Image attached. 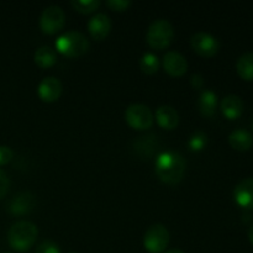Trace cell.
<instances>
[{"mask_svg":"<svg viewBox=\"0 0 253 253\" xmlns=\"http://www.w3.org/2000/svg\"><path fill=\"white\" fill-rule=\"evenodd\" d=\"M125 120L133 130H148L153 124V114L143 104H132L125 110Z\"/></svg>","mask_w":253,"mask_h":253,"instance_id":"5","label":"cell"},{"mask_svg":"<svg viewBox=\"0 0 253 253\" xmlns=\"http://www.w3.org/2000/svg\"><path fill=\"white\" fill-rule=\"evenodd\" d=\"M89 41L82 32L67 31L57 37L56 49L62 56L68 58H78L88 52Z\"/></svg>","mask_w":253,"mask_h":253,"instance_id":"3","label":"cell"},{"mask_svg":"<svg viewBox=\"0 0 253 253\" xmlns=\"http://www.w3.org/2000/svg\"><path fill=\"white\" fill-rule=\"evenodd\" d=\"M35 204H36L35 195L30 192H22L10 200L7 204V210L11 215L21 216V215L30 214L35 208Z\"/></svg>","mask_w":253,"mask_h":253,"instance_id":"11","label":"cell"},{"mask_svg":"<svg viewBox=\"0 0 253 253\" xmlns=\"http://www.w3.org/2000/svg\"><path fill=\"white\" fill-rule=\"evenodd\" d=\"M9 187H10V180L9 178H7L6 173H5L4 170L0 169V199L6 195L7 190H9Z\"/></svg>","mask_w":253,"mask_h":253,"instance_id":"26","label":"cell"},{"mask_svg":"<svg viewBox=\"0 0 253 253\" xmlns=\"http://www.w3.org/2000/svg\"><path fill=\"white\" fill-rule=\"evenodd\" d=\"M89 34L94 40L101 41L105 39L111 30L110 17L105 14H96L88 21Z\"/></svg>","mask_w":253,"mask_h":253,"instance_id":"12","label":"cell"},{"mask_svg":"<svg viewBox=\"0 0 253 253\" xmlns=\"http://www.w3.org/2000/svg\"><path fill=\"white\" fill-rule=\"evenodd\" d=\"M234 199L240 207L253 209V178H246L235 187Z\"/></svg>","mask_w":253,"mask_h":253,"instance_id":"13","label":"cell"},{"mask_svg":"<svg viewBox=\"0 0 253 253\" xmlns=\"http://www.w3.org/2000/svg\"><path fill=\"white\" fill-rule=\"evenodd\" d=\"M140 67L143 73L155 74L160 69V59H158V57L155 53L147 52V53H145L141 57Z\"/></svg>","mask_w":253,"mask_h":253,"instance_id":"20","label":"cell"},{"mask_svg":"<svg viewBox=\"0 0 253 253\" xmlns=\"http://www.w3.org/2000/svg\"><path fill=\"white\" fill-rule=\"evenodd\" d=\"M162 66L165 72L172 77H182L188 71V62L179 52L169 51L163 56Z\"/></svg>","mask_w":253,"mask_h":253,"instance_id":"10","label":"cell"},{"mask_svg":"<svg viewBox=\"0 0 253 253\" xmlns=\"http://www.w3.org/2000/svg\"><path fill=\"white\" fill-rule=\"evenodd\" d=\"M68 253H78V252H74V251H71V252H68Z\"/></svg>","mask_w":253,"mask_h":253,"instance_id":"30","label":"cell"},{"mask_svg":"<svg viewBox=\"0 0 253 253\" xmlns=\"http://www.w3.org/2000/svg\"><path fill=\"white\" fill-rule=\"evenodd\" d=\"M174 39V27L168 20L160 19L150 25L146 35L148 46L153 49H165L170 46Z\"/></svg>","mask_w":253,"mask_h":253,"instance_id":"4","label":"cell"},{"mask_svg":"<svg viewBox=\"0 0 253 253\" xmlns=\"http://www.w3.org/2000/svg\"><path fill=\"white\" fill-rule=\"evenodd\" d=\"M66 24V14L62 7L51 5L46 7L40 17V29L43 34L54 35L61 31Z\"/></svg>","mask_w":253,"mask_h":253,"instance_id":"7","label":"cell"},{"mask_svg":"<svg viewBox=\"0 0 253 253\" xmlns=\"http://www.w3.org/2000/svg\"><path fill=\"white\" fill-rule=\"evenodd\" d=\"M14 157V152L7 146H0V165H6Z\"/></svg>","mask_w":253,"mask_h":253,"instance_id":"25","label":"cell"},{"mask_svg":"<svg viewBox=\"0 0 253 253\" xmlns=\"http://www.w3.org/2000/svg\"><path fill=\"white\" fill-rule=\"evenodd\" d=\"M217 108V95L212 90L202 91L199 98V110L202 115L211 118L215 115Z\"/></svg>","mask_w":253,"mask_h":253,"instance_id":"16","label":"cell"},{"mask_svg":"<svg viewBox=\"0 0 253 253\" xmlns=\"http://www.w3.org/2000/svg\"><path fill=\"white\" fill-rule=\"evenodd\" d=\"M192 85L194 89H202L204 85V79L199 73H195L192 76Z\"/></svg>","mask_w":253,"mask_h":253,"instance_id":"27","label":"cell"},{"mask_svg":"<svg viewBox=\"0 0 253 253\" xmlns=\"http://www.w3.org/2000/svg\"><path fill=\"white\" fill-rule=\"evenodd\" d=\"M34 61L40 68H51L57 62V54L51 47L42 46L35 51Z\"/></svg>","mask_w":253,"mask_h":253,"instance_id":"18","label":"cell"},{"mask_svg":"<svg viewBox=\"0 0 253 253\" xmlns=\"http://www.w3.org/2000/svg\"><path fill=\"white\" fill-rule=\"evenodd\" d=\"M229 143L237 151H247L252 147L253 138L251 133L246 130H235L230 133Z\"/></svg>","mask_w":253,"mask_h":253,"instance_id":"17","label":"cell"},{"mask_svg":"<svg viewBox=\"0 0 253 253\" xmlns=\"http://www.w3.org/2000/svg\"><path fill=\"white\" fill-rule=\"evenodd\" d=\"M236 71L245 81H253V53L246 52L237 59Z\"/></svg>","mask_w":253,"mask_h":253,"instance_id":"19","label":"cell"},{"mask_svg":"<svg viewBox=\"0 0 253 253\" xmlns=\"http://www.w3.org/2000/svg\"><path fill=\"white\" fill-rule=\"evenodd\" d=\"M36 253H61V250H59V246L53 241H47L41 242V244L37 246Z\"/></svg>","mask_w":253,"mask_h":253,"instance_id":"24","label":"cell"},{"mask_svg":"<svg viewBox=\"0 0 253 253\" xmlns=\"http://www.w3.org/2000/svg\"><path fill=\"white\" fill-rule=\"evenodd\" d=\"M165 253H185V252L179 249H172V250H168V251H166Z\"/></svg>","mask_w":253,"mask_h":253,"instance_id":"29","label":"cell"},{"mask_svg":"<svg viewBox=\"0 0 253 253\" xmlns=\"http://www.w3.org/2000/svg\"><path fill=\"white\" fill-rule=\"evenodd\" d=\"M249 240H250V242L253 245V224L251 225V227H250V230H249Z\"/></svg>","mask_w":253,"mask_h":253,"instance_id":"28","label":"cell"},{"mask_svg":"<svg viewBox=\"0 0 253 253\" xmlns=\"http://www.w3.org/2000/svg\"><path fill=\"white\" fill-rule=\"evenodd\" d=\"M208 137L203 131H197V132L193 133L190 136L189 141H188V147L192 152H200V151L204 150V147L207 146Z\"/></svg>","mask_w":253,"mask_h":253,"instance_id":"22","label":"cell"},{"mask_svg":"<svg viewBox=\"0 0 253 253\" xmlns=\"http://www.w3.org/2000/svg\"><path fill=\"white\" fill-rule=\"evenodd\" d=\"M39 235L36 225L30 221H17L7 232L10 247L17 252H25L32 247Z\"/></svg>","mask_w":253,"mask_h":253,"instance_id":"2","label":"cell"},{"mask_svg":"<svg viewBox=\"0 0 253 253\" xmlns=\"http://www.w3.org/2000/svg\"><path fill=\"white\" fill-rule=\"evenodd\" d=\"M220 106H221L222 114L230 120H235L241 116L242 111H244V101L240 96L234 95V94L225 96L221 100Z\"/></svg>","mask_w":253,"mask_h":253,"instance_id":"15","label":"cell"},{"mask_svg":"<svg viewBox=\"0 0 253 253\" xmlns=\"http://www.w3.org/2000/svg\"><path fill=\"white\" fill-rule=\"evenodd\" d=\"M63 86L61 81L56 77H46L40 82L37 86V95L44 103H54L61 96Z\"/></svg>","mask_w":253,"mask_h":253,"instance_id":"9","label":"cell"},{"mask_svg":"<svg viewBox=\"0 0 253 253\" xmlns=\"http://www.w3.org/2000/svg\"><path fill=\"white\" fill-rule=\"evenodd\" d=\"M105 4L106 6L110 10H113V11L123 12L126 11V10L132 5V1H131V0H108Z\"/></svg>","mask_w":253,"mask_h":253,"instance_id":"23","label":"cell"},{"mask_svg":"<svg viewBox=\"0 0 253 253\" xmlns=\"http://www.w3.org/2000/svg\"><path fill=\"white\" fill-rule=\"evenodd\" d=\"M185 160L179 152L165 151L155 161L157 177L166 184H178L185 173Z\"/></svg>","mask_w":253,"mask_h":253,"instance_id":"1","label":"cell"},{"mask_svg":"<svg viewBox=\"0 0 253 253\" xmlns=\"http://www.w3.org/2000/svg\"><path fill=\"white\" fill-rule=\"evenodd\" d=\"M71 5L73 6V9L76 11L81 12V14H91V12L95 11L96 9H99L100 6V1L99 0H73L71 2Z\"/></svg>","mask_w":253,"mask_h":253,"instance_id":"21","label":"cell"},{"mask_svg":"<svg viewBox=\"0 0 253 253\" xmlns=\"http://www.w3.org/2000/svg\"><path fill=\"white\" fill-rule=\"evenodd\" d=\"M169 231L162 224H155L146 231L143 236V246L150 253H161L169 244Z\"/></svg>","mask_w":253,"mask_h":253,"instance_id":"6","label":"cell"},{"mask_svg":"<svg viewBox=\"0 0 253 253\" xmlns=\"http://www.w3.org/2000/svg\"><path fill=\"white\" fill-rule=\"evenodd\" d=\"M156 121L165 130H174L179 125V114L169 105H162L156 110Z\"/></svg>","mask_w":253,"mask_h":253,"instance_id":"14","label":"cell"},{"mask_svg":"<svg viewBox=\"0 0 253 253\" xmlns=\"http://www.w3.org/2000/svg\"><path fill=\"white\" fill-rule=\"evenodd\" d=\"M190 44H192V48L194 49L195 53L205 57V58L214 57L220 49L219 40L212 35L203 31L193 35L192 39H190Z\"/></svg>","mask_w":253,"mask_h":253,"instance_id":"8","label":"cell"}]
</instances>
